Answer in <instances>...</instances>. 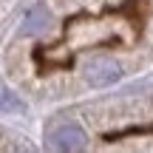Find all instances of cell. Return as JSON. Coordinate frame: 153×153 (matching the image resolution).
I'll return each mask as SVG.
<instances>
[{
    "instance_id": "cell-1",
    "label": "cell",
    "mask_w": 153,
    "mask_h": 153,
    "mask_svg": "<svg viewBox=\"0 0 153 153\" xmlns=\"http://www.w3.org/2000/svg\"><path fill=\"white\" fill-rule=\"evenodd\" d=\"M85 142H88L85 131H82L79 125H71V122L57 125L54 131L48 133V148L51 150H82Z\"/></svg>"
},
{
    "instance_id": "cell-2",
    "label": "cell",
    "mask_w": 153,
    "mask_h": 153,
    "mask_svg": "<svg viewBox=\"0 0 153 153\" xmlns=\"http://www.w3.org/2000/svg\"><path fill=\"white\" fill-rule=\"evenodd\" d=\"M122 76V68L119 62L108 60V57H99V60H94L91 65L85 68V79L91 82V85L97 88H105V85H114L116 79Z\"/></svg>"
},
{
    "instance_id": "cell-3",
    "label": "cell",
    "mask_w": 153,
    "mask_h": 153,
    "mask_svg": "<svg viewBox=\"0 0 153 153\" xmlns=\"http://www.w3.org/2000/svg\"><path fill=\"white\" fill-rule=\"evenodd\" d=\"M48 26H51V14H48L45 6H34V9H28V14L23 17V34H28V37L43 34Z\"/></svg>"
},
{
    "instance_id": "cell-4",
    "label": "cell",
    "mask_w": 153,
    "mask_h": 153,
    "mask_svg": "<svg viewBox=\"0 0 153 153\" xmlns=\"http://www.w3.org/2000/svg\"><path fill=\"white\" fill-rule=\"evenodd\" d=\"M0 108L3 111H23V102L14 97V94H3L0 91Z\"/></svg>"
}]
</instances>
